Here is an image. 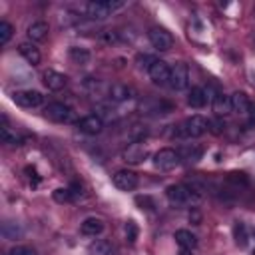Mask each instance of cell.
<instances>
[{
    "mask_svg": "<svg viewBox=\"0 0 255 255\" xmlns=\"http://www.w3.org/2000/svg\"><path fill=\"white\" fill-rule=\"evenodd\" d=\"M207 132H209V120L196 114V116L184 120L181 124L173 126L171 138H177V140H196V138H201Z\"/></svg>",
    "mask_w": 255,
    "mask_h": 255,
    "instance_id": "obj_1",
    "label": "cell"
},
{
    "mask_svg": "<svg viewBox=\"0 0 255 255\" xmlns=\"http://www.w3.org/2000/svg\"><path fill=\"white\" fill-rule=\"evenodd\" d=\"M166 196H168V201L171 205H198L203 199V196L199 192H196L194 188H190L186 184L170 186L166 190Z\"/></svg>",
    "mask_w": 255,
    "mask_h": 255,
    "instance_id": "obj_2",
    "label": "cell"
},
{
    "mask_svg": "<svg viewBox=\"0 0 255 255\" xmlns=\"http://www.w3.org/2000/svg\"><path fill=\"white\" fill-rule=\"evenodd\" d=\"M124 6L126 2H120V0H94V2H88L84 6V12L90 20H106Z\"/></svg>",
    "mask_w": 255,
    "mask_h": 255,
    "instance_id": "obj_3",
    "label": "cell"
},
{
    "mask_svg": "<svg viewBox=\"0 0 255 255\" xmlns=\"http://www.w3.org/2000/svg\"><path fill=\"white\" fill-rule=\"evenodd\" d=\"M190 84V68L186 62H177L171 66V74H170V88L179 92L186 90Z\"/></svg>",
    "mask_w": 255,
    "mask_h": 255,
    "instance_id": "obj_4",
    "label": "cell"
},
{
    "mask_svg": "<svg viewBox=\"0 0 255 255\" xmlns=\"http://www.w3.org/2000/svg\"><path fill=\"white\" fill-rule=\"evenodd\" d=\"M44 112L52 122H58V124H68L74 120V110L62 102H50Z\"/></svg>",
    "mask_w": 255,
    "mask_h": 255,
    "instance_id": "obj_5",
    "label": "cell"
},
{
    "mask_svg": "<svg viewBox=\"0 0 255 255\" xmlns=\"http://www.w3.org/2000/svg\"><path fill=\"white\" fill-rule=\"evenodd\" d=\"M12 102L20 108H38L44 104V96L38 90H16L12 92Z\"/></svg>",
    "mask_w": 255,
    "mask_h": 255,
    "instance_id": "obj_6",
    "label": "cell"
},
{
    "mask_svg": "<svg viewBox=\"0 0 255 255\" xmlns=\"http://www.w3.org/2000/svg\"><path fill=\"white\" fill-rule=\"evenodd\" d=\"M179 164H181V160H179L177 152L171 150V148H162V150L154 156V166H156L158 170H162V171H170V170H173V168L179 166Z\"/></svg>",
    "mask_w": 255,
    "mask_h": 255,
    "instance_id": "obj_7",
    "label": "cell"
},
{
    "mask_svg": "<svg viewBox=\"0 0 255 255\" xmlns=\"http://www.w3.org/2000/svg\"><path fill=\"white\" fill-rule=\"evenodd\" d=\"M213 98H215V94H213V90L207 86V88H203V86H194L192 90H190V94H188V104L192 106V108H196V110H199V108H205V104H209V102H213Z\"/></svg>",
    "mask_w": 255,
    "mask_h": 255,
    "instance_id": "obj_8",
    "label": "cell"
},
{
    "mask_svg": "<svg viewBox=\"0 0 255 255\" xmlns=\"http://www.w3.org/2000/svg\"><path fill=\"white\" fill-rule=\"evenodd\" d=\"M148 38H150L152 46H154L158 52H168V50H171V46H173L171 34H170L168 30H164V28H152V30L148 32Z\"/></svg>",
    "mask_w": 255,
    "mask_h": 255,
    "instance_id": "obj_9",
    "label": "cell"
},
{
    "mask_svg": "<svg viewBox=\"0 0 255 255\" xmlns=\"http://www.w3.org/2000/svg\"><path fill=\"white\" fill-rule=\"evenodd\" d=\"M148 74H150V80H152L156 86H170V74H171V68L168 66V62H164V60H156V62L150 66Z\"/></svg>",
    "mask_w": 255,
    "mask_h": 255,
    "instance_id": "obj_10",
    "label": "cell"
},
{
    "mask_svg": "<svg viewBox=\"0 0 255 255\" xmlns=\"http://www.w3.org/2000/svg\"><path fill=\"white\" fill-rule=\"evenodd\" d=\"M76 126H78V130H80L82 134H86V136H98V134H102V130H104V120H102L98 114H88V116L80 118V120L76 122Z\"/></svg>",
    "mask_w": 255,
    "mask_h": 255,
    "instance_id": "obj_11",
    "label": "cell"
},
{
    "mask_svg": "<svg viewBox=\"0 0 255 255\" xmlns=\"http://www.w3.org/2000/svg\"><path fill=\"white\" fill-rule=\"evenodd\" d=\"M138 184H140V179L132 170H118L114 173V186L122 192H132L138 188Z\"/></svg>",
    "mask_w": 255,
    "mask_h": 255,
    "instance_id": "obj_12",
    "label": "cell"
},
{
    "mask_svg": "<svg viewBox=\"0 0 255 255\" xmlns=\"http://www.w3.org/2000/svg\"><path fill=\"white\" fill-rule=\"evenodd\" d=\"M177 156L184 164H198L203 158V148L199 143H184L177 150Z\"/></svg>",
    "mask_w": 255,
    "mask_h": 255,
    "instance_id": "obj_13",
    "label": "cell"
},
{
    "mask_svg": "<svg viewBox=\"0 0 255 255\" xmlns=\"http://www.w3.org/2000/svg\"><path fill=\"white\" fill-rule=\"evenodd\" d=\"M42 80H44V86L48 90H52V92H60L68 84V76L60 74V72H56V70H46L42 74Z\"/></svg>",
    "mask_w": 255,
    "mask_h": 255,
    "instance_id": "obj_14",
    "label": "cell"
},
{
    "mask_svg": "<svg viewBox=\"0 0 255 255\" xmlns=\"http://www.w3.org/2000/svg\"><path fill=\"white\" fill-rule=\"evenodd\" d=\"M148 158V148L143 143H130L124 150V162L128 164H142Z\"/></svg>",
    "mask_w": 255,
    "mask_h": 255,
    "instance_id": "obj_15",
    "label": "cell"
},
{
    "mask_svg": "<svg viewBox=\"0 0 255 255\" xmlns=\"http://www.w3.org/2000/svg\"><path fill=\"white\" fill-rule=\"evenodd\" d=\"M48 32H50V26H48V22H44V20L32 22V24L28 26V30H26L30 42H44V40L48 38Z\"/></svg>",
    "mask_w": 255,
    "mask_h": 255,
    "instance_id": "obj_16",
    "label": "cell"
},
{
    "mask_svg": "<svg viewBox=\"0 0 255 255\" xmlns=\"http://www.w3.org/2000/svg\"><path fill=\"white\" fill-rule=\"evenodd\" d=\"M18 52H20V56H22L28 64H32V66H38L40 60H42L40 50L36 48L32 42H20V44H18Z\"/></svg>",
    "mask_w": 255,
    "mask_h": 255,
    "instance_id": "obj_17",
    "label": "cell"
},
{
    "mask_svg": "<svg viewBox=\"0 0 255 255\" xmlns=\"http://www.w3.org/2000/svg\"><path fill=\"white\" fill-rule=\"evenodd\" d=\"M108 96H110V100L112 102H128V100H132L134 98V90L130 88V86H126V84H112L110 86V90H108Z\"/></svg>",
    "mask_w": 255,
    "mask_h": 255,
    "instance_id": "obj_18",
    "label": "cell"
},
{
    "mask_svg": "<svg viewBox=\"0 0 255 255\" xmlns=\"http://www.w3.org/2000/svg\"><path fill=\"white\" fill-rule=\"evenodd\" d=\"M80 231L88 237H96L104 231V222L100 217H86V220L80 224Z\"/></svg>",
    "mask_w": 255,
    "mask_h": 255,
    "instance_id": "obj_19",
    "label": "cell"
},
{
    "mask_svg": "<svg viewBox=\"0 0 255 255\" xmlns=\"http://www.w3.org/2000/svg\"><path fill=\"white\" fill-rule=\"evenodd\" d=\"M90 251L92 255H120L118 247L112 243V241H108V239H98L90 245Z\"/></svg>",
    "mask_w": 255,
    "mask_h": 255,
    "instance_id": "obj_20",
    "label": "cell"
},
{
    "mask_svg": "<svg viewBox=\"0 0 255 255\" xmlns=\"http://www.w3.org/2000/svg\"><path fill=\"white\" fill-rule=\"evenodd\" d=\"M175 241H177V245L181 247V249H196L198 247V237L192 233V231H188V229H177L175 231Z\"/></svg>",
    "mask_w": 255,
    "mask_h": 255,
    "instance_id": "obj_21",
    "label": "cell"
},
{
    "mask_svg": "<svg viewBox=\"0 0 255 255\" xmlns=\"http://www.w3.org/2000/svg\"><path fill=\"white\" fill-rule=\"evenodd\" d=\"M213 112L217 116H224V114H229L231 112V96H226L222 92H217L215 98H213Z\"/></svg>",
    "mask_w": 255,
    "mask_h": 255,
    "instance_id": "obj_22",
    "label": "cell"
},
{
    "mask_svg": "<svg viewBox=\"0 0 255 255\" xmlns=\"http://www.w3.org/2000/svg\"><path fill=\"white\" fill-rule=\"evenodd\" d=\"M0 140H2V143H6V145H10V148H14V145H20V138L16 136V132H12L10 130V126H8V118L6 116H2V128H0Z\"/></svg>",
    "mask_w": 255,
    "mask_h": 255,
    "instance_id": "obj_23",
    "label": "cell"
},
{
    "mask_svg": "<svg viewBox=\"0 0 255 255\" xmlns=\"http://www.w3.org/2000/svg\"><path fill=\"white\" fill-rule=\"evenodd\" d=\"M249 108H251L249 98L243 92H233L231 94V112H235V114H247Z\"/></svg>",
    "mask_w": 255,
    "mask_h": 255,
    "instance_id": "obj_24",
    "label": "cell"
},
{
    "mask_svg": "<svg viewBox=\"0 0 255 255\" xmlns=\"http://www.w3.org/2000/svg\"><path fill=\"white\" fill-rule=\"evenodd\" d=\"M68 56H70V60H72V62L78 64V66H86V64L92 60L90 50H88V48H84V46H72V48L68 50Z\"/></svg>",
    "mask_w": 255,
    "mask_h": 255,
    "instance_id": "obj_25",
    "label": "cell"
},
{
    "mask_svg": "<svg viewBox=\"0 0 255 255\" xmlns=\"http://www.w3.org/2000/svg\"><path fill=\"white\" fill-rule=\"evenodd\" d=\"M145 110L152 112V114H162L164 116V114L173 112V104H170L166 100H152V102L145 104Z\"/></svg>",
    "mask_w": 255,
    "mask_h": 255,
    "instance_id": "obj_26",
    "label": "cell"
},
{
    "mask_svg": "<svg viewBox=\"0 0 255 255\" xmlns=\"http://www.w3.org/2000/svg\"><path fill=\"white\" fill-rule=\"evenodd\" d=\"M233 239L239 247H247L249 243V235H247V227L243 222H235L233 224Z\"/></svg>",
    "mask_w": 255,
    "mask_h": 255,
    "instance_id": "obj_27",
    "label": "cell"
},
{
    "mask_svg": "<svg viewBox=\"0 0 255 255\" xmlns=\"http://www.w3.org/2000/svg\"><path fill=\"white\" fill-rule=\"evenodd\" d=\"M12 36H14V28H12V24L6 22V20H2V22H0V44H2V46L8 44Z\"/></svg>",
    "mask_w": 255,
    "mask_h": 255,
    "instance_id": "obj_28",
    "label": "cell"
},
{
    "mask_svg": "<svg viewBox=\"0 0 255 255\" xmlns=\"http://www.w3.org/2000/svg\"><path fill=\"white\" fill-rule=\"evenodd\" d=\"M52 198H54V201H58V203H70V201L76 199L74 196H72L70 188H60V190H56V192L52 194Z\"/></svg>",
    "mask_w": 255,
    "mask_h": 255,
    "instance_id": "obj_29",
    "label": "cell"
},
{
    "mask_svg": "<svg viewBox=\"0 0 255 255\" xmlns=\"http://www.w3.org/2000/svg\"><path fill=\"white\" fill-rule=\"evenodd\" d=\"M124 231H126V239H128V243H136L138 241V233H140V229H138V224L136 222H126V226H124Z\"/></svg>",
    "mask_w": 255,
    "mask_h": 255,
    "instance_id": "obj_30",
    "label": "cell"
},
{
    "mask_svg": "<svg viewBox=\"0 0 255 255\" xmlns=\"http://www.w3.org/2000/svg\"><path fill=\"white\" fill-rule=\"evenodd\" d=\"M148 136V130H145V126H134L132 130H130V140H132V143H142L143 142V138Z\"/></svg>",
    "mask_w": 255,
    "mask_h": 255,
    "instance_id": "obj_31",
    "label": "cell"
},
{
    "mask_svg": "<svg viewBox=\"0 0 255 255\" xmlns=\"http://www.w3.org/2000/svg\"><path fill=\"white\" fill-rule=\"evenodd\" d=\"M227 181H229V184H235V186H243V188L249 186V177H247L243 171H233V173H229V175H227Z\"/></svg>",
    "mask_w": 255,
    "mask_h": 255,
    "instance_id": "obj_32",
    "label": "cell"
},
{
    "mask_svg": "<svg viewBox=\"0 0 255 255\" xmlns=\"http://www.w3.org/2000/svg\"><path fill=\"white\" fill-rule=\"evenodd\" d=\"M8 255H38L34 247H28V245H16L8 251Z\"/></svg>",
    "mask_w": 255,
    "mask_h": 255,
    "instance_id": "obj_33",
    "label": "cell"
},
{
    "mask_svg": "<svg viewBox=\"0 0 255 255\" xmlns=\"http://www.w3.org/2000/svg\"><path fill=\"white\" fill-rule=\"evenodd\" d=\"M102 40H104L106 44H116V42H120V32H116V30H106V32H102Z\"/></svg>",
    "mask_w": 255,
    "mask_h": 255,
    "instance_id": "obj_34",
    "label": "cell"
},
{
    "mask_svg": "<svg viewBox=\"0 0 255 255\" xmlns=\"http://www.w3.org/2000/svg\"><path fill=\"white\" fill-rule=\"evenodd\" d=\"M136 203H138L142 209H154V207H156L154 201H152V198H148V196H143V198L138 196V198H136Z\"/></svg>",
    "mask_w": 255,
    "mask_h": 255,
    "instance_id": "obj_35",
    "label": "cell"
},
{
    "mask_svg": "<svg viewBox=\"0 0 255 255\" xmlns=\"http://www.w3.org/2000/svg\"><path fill=\"white\" fill-rule=\"evenodd\" d=\"M209 132L211 134H215V136H220L222 132H224V122L222 120H209Z\"/></svg>",
    "mask_w": 255,
    "mask_h": 255,
    "instance_id": "obj_36",
    "label": "cell"
},
{
    "mask_svg": "<svg viewBox=\"0 0 255 255\" xmlns=\"http://www.w3.org/2000/svg\"><path fill=\"white\" fill-rule=\"evenodd\" d=\"M138 62H140V68L150 70V66L156 62V58H152V56H148V54H143V56H138Z\"/></svg>",
    "mask_w": 255,
    "mask_h": 255,
    "instance_id": "obj_37",
    "label": "cell"
},
{
    "mask_svg": "<svg viewBox=\"0 0 255 255\" xmlns=\"http://www.w3.org/2000/svg\"><path fill=\"white\" fill-rule=\"evenodd\" d=\"M70 192H72V196H74L76 199L82 198V186L78 184V181H72V184H70Z\"/></svg>",
    "mask_w": 255,
    "mask_h": 255,
    "instance_id": "obj_38",
    "label": "cell"
},
{
    "mask_svg": "<svg viewBox=\"0 0 255 255\" xmlns=\"http://www.w3.org/2000/svg\"><path fill=\"white\" fill-rule=\"evenodd\" d=\"M26 173H28L30 181L34 179V184H38V181H40V179H38V175H36V170H34V168H26Z\"/></svg>",
    "mask_w": 255,
    "mask_h": 255,
    "instance_id": "obj_39",
    "label": "cell"
},
{
    "mask_svg": "<svg viewBox=\"0 0 255 255\" xmlns=\"http://www.w3.org/2000/svg\"><path fill=\"white\" fill-rule=\"evenodd\" d=\"M190 222H194L196 226H199V222H201V215H199V211H196V209H194V211L190 213Z\"/></svg>",
    "mask_w": 255,
    "mask_h": 255,
    "instance_id": "obj_40",
    "label": "cell"
},
{
    "mask_svg": "<svg viewBox=\"0 0 255 255\" xmlns=\"http://www.w3.org/2000/svg\"><path fill=\"white\" fill-rule=\"evenodd\" d=\"M249 110H251V112H249V114H251V124L255 126V108H249Z\"/></svg>",
    "mask_w": 255,
    "mask_h": 255,
    "instance_id": "obj_41",
    "label": "cell"
},
{
    "mask_svg": "<svg viewBox=\"0 0 255 255\" xmlns=\"http://www.w3.org/2000/svg\"><path fill=\"white\" fill-rule=\"evenodd\" d=\"M177 255H192V251H190V249H181Z\"/></svg>",
    "mask_w": 255,
    "mask_h": 255,
    "instance_id": "obj_42",
    "label": "cell"
},
{
    "mask_svg": "<svg viewBox=\"0 0 255 255\" xmlns=\"http://www.w3.org/2000/svg\"><path fill=\"white\" fill-rule=\"evenodd\" d=\"M253 255H255V251H253Z\"/></svg>",
    "mask_w": 255,
    "mask_h": 255,
    "instance_id": "obj_43",
    "label": "cell"
}]
</instances>
